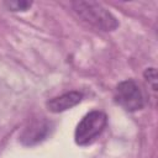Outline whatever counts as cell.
<instances>
[{
    "mask_svg": "<svg viewBox=\"0 0 158 158\" xmlns=\"http://www.w3.org/2000/svg\"><path fill=\"white\" fill-rule=\"evenodd\" d=\"M72 6L75 14L89 25L102 31H112L118 26L115 16L101 4L95 1H74Z\"/></svg>",
    "mask_w": 158,
    "mask_h": 158,
    "instance_id": "6da1fadb",
    "label": "cell"
},
{
    "mask_svg": "<svg viewBox=\"0 0 158 158\" xmlns=\"http://www.w3.org/2000/svg\"><path fill=\"white\" fill-rule=\"evenodd\" d=\"M107 123L106 115L101 111H91L86 114L78 123L74 133L77 144L86 146L91 143L105 128Z\"/></svg>",
    "mask_w": 158,
    "mask_h": 158,
    "instance_id": "7a4b0ae2",
    "label": "cell"
},
{
    "mask_svg": "<svg viewBox=\"0 0 158 158\" xmlns=\"http://www.w3.org/2000/svg\"><path fill=\"white\" fill-rule=\"evenodd\" d=\"M115 101L126 111L141 110L144 105L143 94L133 80L121 81L115 89Z\"/></svg>",
    "mask_w": 158,
    "mask_h": 158,
    "instance_id": "3957f363",
    "label": "cell"
},
{
    "mask_svg": "<svg viewBox=\"0 0 158 158\" xmlns=\"http://www.w3.org/2000/svg\"><path fill=\"white\" fill-rule=\"evenodd\" d=\"M51 130V123L44 118H36L31 121L22 131L20 139L23 144L32 146L43 141Z\"/></svg>",
    "mask_w": 158,
    "mask_h": 158,
    "instance_id": "277c9868",
    "label": "cell"
},
{
    "mask_svg": "<svg viewBox=\"0 0 158 158\" xmlns=\"http://www.w3.org/2000/svg\"><path fill=\"white\" fill-rule=\"evenodd\" d=\"M81 99H83V95L79 91H69L47 101V107L52 112H62L79 104Z\"/></svg>",
    "mask_w": 158,
    "mask_h": 158,
    "instance_id": "5b68a950",
    "label": "cell"
},
{
    "mask_svg": "<svg viewBox=\"0 0 158 158\" xmlns=\"http://www.w3.org/2000/svg\"><path fill=\"white\" fill-rule=\"evenodd\" d=\"M144 78L148 83V85L151 86V89L156 93L157 90V72L156 68H147L144 72Z\"/></svg>",
    "mask_w": 158,
    "mask_h": 158,
    "instance_id": "8992f818",
    "label": "cell"
},
{
    "mask_svg": "<svg viewBox=\"0 0 158 158\" xmlns=\"http://www.w3.org/2000/svg\"><path fill=\"white\" fill-rule=\"evenodd\" d=\"M5 5L9 7V9H11L12 11H19V10H21V11H23V10H26L27 7H30L31 6V2L30 1H7V2H5Z\"/></svg>",
    "mask_w": 158,
    "mask_h": 158,
    "instance_id": "52a82bcc",
    "label": "cell"
}]
</instances>
